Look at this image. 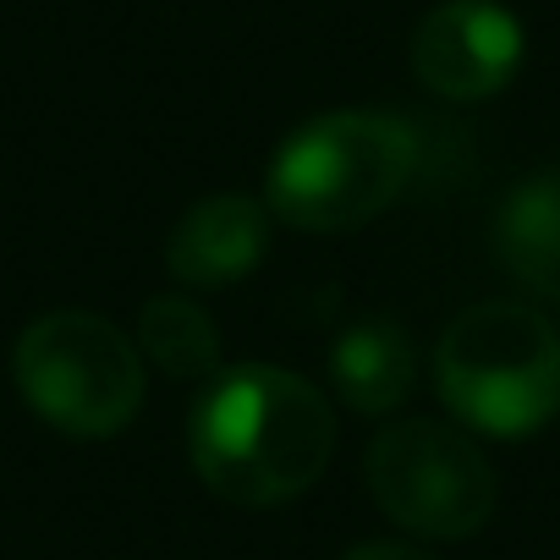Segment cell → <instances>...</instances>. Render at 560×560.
I'll return each mask as SVG.
<instances>
[{
    "label": "cell",
    "instance_id": "cell-1",
    "mask_svg": "<svg viewBox=\"0 0 560 560\" xmlns=\"http://www.w3.org/2000/svg\"><path fill=\"white\" fill-rule=\"evenodd\" d=\"M187 451L209 494L253 511L280 505L319 483L336 451V412L308 380L275 363H242L198 396Z\"/></svg>",
    "mask_w": 560,
    "mask_h": 560
},
{
    "label": "cell",
    "instance_id": "cell-2",
    "mask_svg": "<svg viewBox=\"0 0 560 560\" xmlns=\"http://www.w3.org/2000/svg\"><path fill=\"white\" fill-rule=\"evenodd\" d=\"M418 132L385 110H330L275 149L264 203L314 236L358 231L380 220L418 176Z\"/></svg>",
    "mask_w": 560,
    "mask_h": 560
},
{
    "label": "cell",
    "instance_id": "cell-3",
    "mask_svg": "<svg viewBox=\"0 0 560 560\" xmlns=\"http://www.w3.org/2000/svg\"><path fill=\"white\" fill-rule=\"evenodd\" d=\"M440 401L494 440H527L560 412V330L527 303H478L434 347Z\"/></svg>",
    "mask_w": 560,
    "mask_h": 560
},
{
    "label": "cell",
    "instance_id": "cell-4",
    "mask_svg": "<svg viewBox=\"0 0 560 560\" xmlns=\"http://www.w3.org/2000/svg\"><path fill=\"white\" fill-rule=\"evenodd\" d=\"M12 380L23 401L72 440H110L143 407V358L100 314L56 308L18 336Z\"/></svg>",
    "mask_w": 560,
    "mask_h": 560
},
{
    "label": "cell",
    "instance_id": "cell-5",
    "mask_svg": "<svg viewBox=\"0 0 560 560\" xmlns=\"http://www.w3.org/2000/svg\"><path fill=\"white\" fill-rule=\"evenodd\" d=\"M363 472H369V494L390 522L440 544L472 538L494 511L489 456L462 429L434 418H407L380 429Z\"/></svg>",
    "mask_w": 560,
    "mask_h": 560
},
{
    "label": "cell",
    "instance_id": "cell-6",
    "mask_svg": "<svg viewBox=\"0 0 560 560\" xmlns=\"http://www.w3.org/2000/svg\"><path fill=\"white\" fill-rule=\"evenodd\" d=\"M522 50L527 34L500 0H445L412 34V72L429 94L472 105L516 78Z\"/></svg>",
    "mask_w": 560,
    "mask_h": 560
},
{
    "label": "cell",
    "instance_id": "cell-7",
    "mask_svg": "<svg viewBox=\"0 0 560 560\" xmlns=\"http://www.w3.org/2000/svg\"><path fill=\"white\" fill-rule=\"evenodd\" d=\"M269 253V203L242 192L198 198L165 236V269L182 287H231Z\"/></svg>",
    "mask_w": 560,
    "mask_h": 560
},
{
    "label": "cell",
    "instance_id": "cell-8",
    "mask_svg": "<svg viewBox=\"0 0 560 560\" xmlns=\"http://www.w3.org/2000/svg\"><path fill=\"white\" fill-rule=\"evenodd\" d=\"M500 264L538 298H560V165L522 176L494 214Z\"/></svg>",
    "mask_w": 560,
    "mask_h": 560
},
{
    "label": "cell",
    "instance_id": "cell-9",
    "mask_svg": "<svg viewBox=\"0 0 560 560\" xmlns=\"http://www.w3.org/2000/svg\"><path fill=\"white\" fill-rule=\"evenodd\" d=\"M330 385L363 418L396 412L418 385V352H412L407 330L390 319H363V325L341 330L330 347Z\"/></svg>",
    "mask_w": 560,
    "mask_h": 560
},
{
    "label": "cell",
    "instance_id": "cell-10",
    "mask_svg": "<svg viewBox=\"0 0 560 560\" xmlns=\"http://www.w3.org/2000/svg\"><path fill=\"white\" fill-rule=\"evenodd\" d=\"M138 347L171 380H209L220 363V330L192 298H149L138 314Z\"/></svg>",
    "mask_w": 560,
    "mask_h": 560
},
{
    "label": "cell",
    "instance_id": "cell-11",
    "mask_svg": "<svg viewBox=\"0 0 560 560\" xmlns=\"http://www.w3.org/2000/svg\"><path fill=\"white\" fill-rule=\"evenodd\" d=\"M341 560H434V555L429 549H412V544H358Z\"/></svg>",
    "mask_w": 560,
    "mask_h": 560
}]
</instances>
